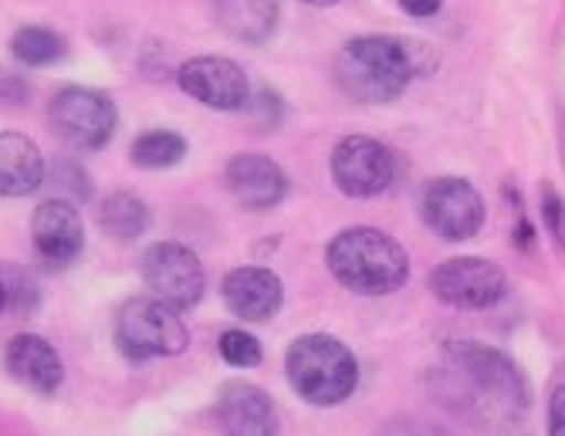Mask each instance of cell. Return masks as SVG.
<instances>
[{
  "mask_svg": "<svg viewBox=\"0 0 565 436\" xmlns=\"http://www.w3.org/2000/svg\"><path fill=\"white\" fill-rule=\"evenodd\" d=\"M430 396L478 426H511L532 406L525 372L504 352L478 342H447L440 349Z\"/></svg>",
  "mask_w": 565,
  "mask_h": 436,
  "instance_id": "1",
  "label": "cell"
},
{
  "mask_svg": "<svg viewBox=\"0 0 565 436\" xmlns=\"http://www.w3.org/2000/svg\"><path fill=\"white\" fill-rule=\"evenodd\" d=\"M437 68V54L417 41L403 38H352L342 44L335 59L339 88L366 105H383L403 95V88L417 75Z\"/></svg>",
  "mask_w": 565,
  "mask_h": 436,
  "instance_id": "2",
  "label": "cell"
},
{
  "mask_svg": "<svg viewBox=\"0 0 565 436\" xmlns=\"http://www.w3.org/2000/svg\"><path fill=\"white\" fill-rule=\"evenodd\" d=\"M332 278L359 295H393L409 281V257L403 244L373 227H349L326 247Z\"/></svg>",
  "mask_w": 565,
  "mask_h": 436,
  "instance_id": "3",
  "label": "cell"
},
{
  "mask_svg": "<svg viewBox=\"0 0 565 436\" xmlns=\"http://www.w3.org/2000/svg\"><path fill=\"white\" fill-rule=\"evenodd\" d=\"M285 372L291 390L312 406H339L359 386L355 355L332 336H301L291 342Z\"/></svg>",
  "mask_w": 565,
  "mask_h": 436,
  "instance_id": "4",
  "label": "cell"
},
{
  "mask_svg": "<svg viewBox=\"0 0 565 436\" xmlns=\"http://www.w3.org/2000/svg\"><path fill=\"white\" fill-rule=\"evenodd\" d=\"M116 342L129 359H173L190 345V332L177 308L160 298H132L119 308Z\"/></svg>",
  "mask_w": 565,
  "mask_h": 436,
  "instance_id": "5",
  "label": "cell"
},
{
  "mask_svg": "<svg viewBox=\"0 0 565 436\" xmlns=\"http://www.w3.org/2000/svg\"><path fill=\"white\" fill-rule=\"evenodd\" d=\"M142 278L152 295L177 311L196 308L203 291H207V275H203L200 257L180 241L152 244L142 254Z\"/></svg>",
  "mask_w": 565,
  "mask_h": 436,
  "instance_id": "6",
  "label": "cell"
},
{
  "mask_svg": "<svg viewBox=\"0 0 565 436\" xmlns=\"http://www.w3.org/2000/svg\"><path fill=\"white\" fill-rule=\"evenodd\" d=\"M51 126L78 149H102L116 132V105L98 88L68 85L51 98Z\"/></svg>",
  "mask_w": 565,
  "mask_h": 436,
  "instance_id": "7",
  "label": "cell"
},
{
  "mask_svg": "<svg viewBox=\"0 0 565 436\" xmlns=\"http://www.w3.org/2000/svg\"><path fill=\"white\" fill-rule=\"evenodd\" d=\"M508 288V278L501 264L484 260V257H454L434 267L430 275V291L437 301L460 308V311H481L491 308Z\"/></svg>",
  "mask_w": 565,
  "mask_h": 436,
  "instance_id": "8",
  "label": "cell"
},
{
  "mask_svg": "<svg viewBox=\"0 0 565 436\" xmlns=\"http://www.w3.org/2000/svg\"><path fill=\"white\" fill-rule=\"evenodd\" d=\"M420 213L427 227L444 241H471L484 224V200L468 180L440 177L424 187Z\"/></svg>",
  "mask_w": 565,
  "mask_h": 436,
  "instance_id": "9",
  "label": "cell"
},
{
  "mask_svg": "<svg viewBox=\"0 0 565 436\" xmlns=\"http://www.w3.org/2000/svg\"><path fill=\"white\" fill-rule=\"evenodd\" d=\"M396 159L393 152L370 136H349L332 152V180L345 196L370 200L393 187Z\"/></svg>",
  "mask_w": 565,
  "mask_h": 436,
  "instance_id": "10",
  "label": "cell"
},
{
  "mask_svg": "<svg viewBox=\"0 0 565 436\" xmlns=\"http://www.w3.org/2000/svg\"><path fill=\"white\" fill-rule=\"evenodd\" d=\"M177 85L190 98L221 108V113H237L250 98L244 68L234 65L231 59H217V54H200V59L183 62L177 72Z\"/></svg>",
  "mask_w": 565,
  "mask_h": 436,
  "instance_id": "11",
  "label": "cell"
},
{
  "mask_svg": "<svg viewBox=\"0 0 565 436\" xmlns=\"http://www.w3.org/2000/svg\"><path fill=\"white\" fill-rule=\"evenodd\" d=\"M217 423L224 436H281L275 400L250 383H227L221 390Z\"/></svg>",
  "mask_w": 565,
  "mask_h": 436,
  "instance_id": "12",
  "label": "cell"
},
{
  "mask_svg": "<svg viewBox=\"0 0 565 436\" xmlns=\"http://www.w3.org/2000/svg\"><path fill=\"white\" fill-rule=\"evenodd\" d=\"M31 237L44 260L68 264L85 247V227L75 203L68 200H44L31 216Z\"/></svg>",
  "mask_w": 565,
  "mask_h": 436,
  "instance_id": "13",
  "label": "cell"
},
{
  "mask_svg": "<svg viewBox=\"0 0 565 436\" xmlns=\"http://www.w3.org/2000/svg\"><path fill=\"white\" fill-rule=\"evenodd\" d=\"M227 190L247 210H271L275 203H281L288 180L271 156L241 152L227 162Z\"/></svg>",
  "mask_w": 565,
  "mask_h": 436,
  "instance_id": "14",
  "label": "cell"
},
{
  "mask_svg": "<svg viewBox=\"0 0 565 436\" xmlns=\"http://www.w3.org/2000/svg\"><path fill=\"white\" fill-rule=\"evenodd\" d=\"M227 308L244 321H268L281 311L285 288L268 267H234L221 285Z\"/></svg>",
  "mask_w": 565,
  "mask_h": 436,
  "instance_id": "15",
  "label": "cell"
},
{
  "mask_svg": "<svg viewBox=\"0 0 565 436\" xmlns=\"http://www.w3.org/2000/svg\"><path fill=\"white\" fill-rule=\"evenodd\" d=\"M8 372L24 383L28 390L41 393V396H51L58 393L62 383H65V365H62V355L55 352V345L44 342L41 336H31V332H21L8 342Z\"/></svg>",
  "mask_w": 565,
  "mask_h": 436,
  "instance_id": "16",
  "label": "cell"
},
{
  "mask_svg": "<svg viewBox=\"0 0 565 436\" xmlns=\"http://www.w3.org/2000/svg\"><path fill=\"white\" fill-rule=\"evenodd\" d=\"M44 183V156L24 132H0V196H28Z\"/></svg>",
  "mask_w": 565,
  "mask_h": 436,
  "instance_id": "17",
  "label": "cell"
},
{
  "mask_svg": "<svg viewBox=\"0 0 565 436\" xmlns=\"http://www.w3.org/2000/svg\"><path fill=\"white\" fill-rule=\"evenodd\" d=\"M217 28L244 44H262L278 28V0H214Z\"/></svg>",
  "mask_w": 565,
  "mask_h": 436,
  "instance_id": "18",
  "label": "cell"
},
{
  "mask_svg": "<svg viewBox=\"0 0 565 436\" xmlns=\"http://www.w3.org/2000/svg\"><path fill=\"white\" fill-rule=\"evenodd\" d=\"M149 227V206L136 193H113L102 203V231L116 241H136Z\"/></svg>",
  "mask_w": 565,
  "mask_h": 436,
  "instance_id": "19",
  "label": "cell"
},
{
  "mask_svg": "<svg viewBox=\"0 0 565 436\" xmlns=\"http://www.w3.org/2000/svg\"><path fill=\"white\" fill-rule=\"evenodd\" d=\"M129 156L139 170H170L186 156V139L173 129H149L132 142Z\"/></svg>",
  "mask_w": 565,
  "mask_h": 436,
  "instance_id": "20",
  "label": "cell"
},
{
  "mask_svg": "<svg viewBox=\"0 0 565 436\" xmlns=\"http://www.w3.org/2000/svg\"><path fill=\"white\" fill-rule=\"evenodd\" d=\"M11 51L18 62H24L31 68H44V65H55L65 59V41H62V34L47 31L41 24H28L11 38Z\"/></svg>",
  "mask_w": 565,
  "mask_h": 436,
  "instance_id": "21",
  "label": "cell"
},
{
  "mask_svg": "<svg viewBox=\"0 0 565 436\" xmlns=\"http://www.w3.org/2000/svg\"><path fill=\"white\" fill-rule=\"evenodd\" d=\"M262 342L244 329H231L221 336V359L234 369H254L262 365Z\"/></svg>",
  "mask_w": 565,
  "mask_h": 436,
  "instance_id": "22",
  "label": "cell"
},
{
  "mask_svg": "<svg viewBox=\"0 0 565 436\" xmlns=\"http://www.w3.org/2000/svg\"><path fill=\"white\" fill-rule=\"evenodd\" d=\"M51 183H55L58 193L72 196V200H88L92 196V180L85 177L82 167H75V162H58L55 167V177H51Z\"/></svg>",
  "mask_w": 565,
  "mask_h": 436,
  "instance_id": "23",
  "label": "cell"
},
{
  "mask_svg": "<svg viewBox=\"0 0 565 436\" xmlns=\"http://www.w3.org/2000/svg\"><path fill=\"white\" fill-rule=\"evenodd\" d=\"M542 224L545 231L552 234V241L562 247L565 244V206H562V196L555 193V187H542Z\"/></svg>",
  "mask_w": 565,
  "mask_h": 436,
  "instance_id": "24",
  "label": "cell"
},
{
  "mask_svg": "<svg viewBox=\"0 0 565 436\" xmlns=\"http://www.w3.org/2000/svg\"><path fill=\"white\" fill-rule=\"evenodd\" d=\"M4 291H8V301H18L21 311H28V308L38 305V281L28 275V270H18L14 288H4Z\"/></svg>",
  "mask_w": 565,
  "mask_h": 436,
  "instance_id": "25",
  "label": "cell"
},
{
  "mask_svg": "<svg viewBox=\"0 0 565 436\" xmlns=\"http://www.w3.org/2000/svg\"><path fill=\"white\" fill-rule=\"evenodd\" d=\"M383 436H447V433L424 419H396L383 429Z\"/></svg>",
  "mask_w": 565,
  "mask_h": 436,
  "instance_id": "26",
  "label": "cell"
},
{
  "mask_svg": "<svg viewBox=\"0 0 565 436\" xmlns=\"http://www.w3.org/2000/svg\"><path fill=\"white\" fill-rule=\"evenodd\" d=\"M548 436H565V386L562 383L548 396Z\"/></svg>",
  "mask_w": 565,
  "mask_h": 436,
  "instance_id": "27",
  "label": "cell"
},
{
  "mask_svg": "<svg viewBox=\"0 0 565 436\" xmlns=\"http://www.w3.org/2000/svg\"><path fill=\"white\" fill-rule=\"evenodd\" d=\"M254 105H258V113H254V116L265 119V129H271V126L281 123V102H278L275 92H262L258 98H254Z\"/></svg>",
  "mask_w": 565,
  "mask_h": 436,
  "instance_id": "28",
  "label": "cell"
},
{
  "mask_svg": "<svg viewBox=\"0 0 565 436\" xmlns=\"http://www.w3.org/2000/svg\"><path fill=\"white\" fill-rule=\"evenodd\" d=\"M399 8L414 18H434L444 8V0H399Z\"/></svg>",
  "mask_w": 565,
  "mask_h": 436,
  "instance_id": "29",
  "label": "cell"
},
{
  "mask_svg": "<svg viewBox=\"0 0 565 436\" xmlns=\"http://www.w3.org/2000/svg\"><path fill=\"white\" fill-rule=\"evenodd\" d=\"M0 98H24V85L18 78H8L4 85H0Z\"/></svg>",
  "mask_w": 565,
  "mask_h": 436,
  "instance_id": "30",
  "label": "cell"
},
{
  "mask_svg": "<svg viewBox=\"0 0 565 436\" xmlns=\"http://www.w3.org/2000/svg\"><path fill=\"white\" fill-rule=\"evenodd\" d=\"M301 4H312V8H332L339 0H301Z\"/></svg>",
  "mask_w": 565,
  "mask_h": 436,
  "instance_id": "31",
  "label": "cell"
},
{
  "mask_svg": "<svg viewBox=\"0 0 565 436\" xmlns=\"http://www.w3.org/2000/svg\"><path fill=\"white\" fill-rule=\"evenodd\" d=\"M8 308V291H4V281H0V311Z\"/></svg>",
  "mask_w": 565,
  "mask_h": 436,
  "instance_id": "32",
  "label": "cell"
}]
</instances>
